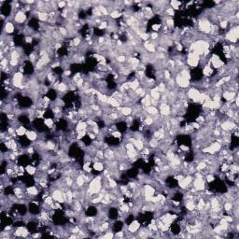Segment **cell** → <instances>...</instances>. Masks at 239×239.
Returning a JSON list of instances; mask_svg holds the SVG:
<instances>
[{
  "mask_svg": "<svg viewBox=\"0 0 239 239\" xmlns=\"http://www.w3.org/2000/svg\"><path fill=\"white\" fill-rule=\"evenodd\" d=\"M23 81H25V76L22 72L17 71L12 75L11 82L12 86H14L15 88H23Z\"/></svg>",
  "mask_w": 239,
  "mask_h": 239,
  "instance_id": "obj_1",
  "label": "cell"
},
{
  "mask_svg": "<svg viewBox=\"0 0 239 239\" xmlns=\"http://www.w3.org/2000/svg\"><path fill=\"white\" fill-rule=\"evenodd\" d=\"M199 62H200V56L198 54H196L195 53H193V51L189 53L188 56H187V60H186V63L189 67H196L197 65H199Z\"/></svg>",
  "mask_w": 239,
  "mask_h": 239,
  "instance_id": "obj_2",
  "label": "cell"
},
{
  "mask_svg": "<svg viewBox=\"0 0 239 239\" xmlns=\"http://www.w3.org/2000/svg\"><path fill=\"white\" fill-rule=\"evenodd\" d=\"M238 37H239V31H238V26L236 25L232 27L231 30H229V32L226 33V35H225V39H227L232 43H235L238 39Z\"/></svg>",
  "mask_w": 239,
  "mask_h": 239,
  "instance_id": "obj_3",
  "label": "cell"
},
{
  "mask_svg": "<svg viewBox=\"0 0 239 239\" xmlns=\"http://www.w3.org/2000/svg\"><path fill=\"white\" fill-rule=\"evenodd\" d=\"M211 23L206 18H203L202 20H199L198 22V28L202 33L204 34H209L210 28H211Z\"/></svg>",
  "mask_w": 239,
  "mask_h": 239,
  "instance_id": "obj_4",
  "label": "cell"
},
{
  "mask_svg": "<svg viewBox=\"0 0 239 239\" xmlns=\"http://www.w3.org/2000/svg\"><path fill=\"white\" fill-rule=\"evenodd\" d=\"M186 95L190 99V100H192L193 102H195V103H199L200 101V96H201V93L199 92V90L197 89V88H190L188 90V92L186 93Z\"/></svg>",
  "mask_w": 239,
  "mask_h": 239,
  "instance_id": "obj_5",
  "label": "cell"
},
{
  "mask_svg": "<svg viewBox=\"0 0 239 239\" xmlns=\"http://www.w3.org/2000/svg\"><path fill=\"white\" fill-rule=\"evenodd\" d=\"M192 187L196 192H203L206 190V180L202 178H194L192 180Z\"/></svg>",
  "mask_w": 239,
  "mask_h": 239,
  "instance_id": "obj_6",
  "label": "cell"
},
{
  "mask_svg": "<svg viewBox=\"0 0 239 239\" xmlns=\"http://www.w3.org/2000/svg\"><path fill=\"white\" fill-rule=\"evenodd\" d=\"M155 192H156V190H155L153 187L151 185H146L144 187V190H143V193H144V199H145V202H150V199L152 196L155 195Z\"/></svg>",
  "mask_w": 239,
  "mask_h": 239,
  "instance_id": "obj_7",
  "label": "cell"
},
{
  "mask_svg": "<svg viewBox=\"0 0 239 239\" xmlns=\"http://www.w3.org/2000/svg\"><path fill=\"white\" fill-rule=\"evenodd\" d=\"M27 19V16H26V13L25 11H23L22 9L18 10L15 15L13 16V20H14V22L16 25H23V23L25 22Z\"/></svg>",
  "mask_w": 239,
  "mask_h": 239,
  "instance_id": "obj_8",
  "label": "cell"
},
{
  "mask_svg": "<svg viewBox=\"0 0 239 239\" xmlns=\"http://www.w3.org/2000/svg\"><path fill=\"white\" fill-rule=\"evenodd\" d=\"M175 81H176V84L178 85V87H180L181 89H185V88L189 87V86L190 85V82L189 79L183 78L182 76H180L179 74L176 75Z\"/></svg>",
  "mask_w": 239,
  "mask_h": 239,
  "instance_id": "obj_9",
  "label": "cell"
},
{
  "mask_svg": "<svg viewBox=\"0 0 239 239\" xmlns=\"http://www.w3.org/2000/svg\"><path fill=\"white\" fill-rule=\"evenodd\" d=\"M15 30V26H14V23L12 22H10V21H7L6 23H4V25H3V28H2V33H5V34H12L14 32Z\"/></svg>",
  "mask_w": 239,
  "mask_h": 239,
  "instance_id": "obj_10",
  "label": "cell"
},
{
  "mask_svg": "<svg viewBox=\"0 0 239 239\" xmlns=\"http://www.w3.org/2000/svg\"><path fill=\"white\" fill-rule=\"evenodd\" d=\"M209 63H211V65H212V67L214 68H216V69H220L223 67V62L220 60V57L218 56V55H213L212 57L210 58V60H209Z\"/></svg>",
  "mask_w": 239,
  "mask_h": 239,
  "instance_id": "obj_11",
  "label": "cell"
},
{
  "mask_svg": "<svg viewBox=\"0 0 239 239\" xmlns=\"http://www.w3.org/2000/svg\"><path fill=\"white\" fill-rule=\"evenodd\" d=\"M161 116L162 117H167L171 114V107L168 104L165 103H160V110Z\"/></svg>",
  "mask_w": 239,
  "mask_h": 239,
  "instance_id": "obj_12",
  "label": "cell"
},
{
  "mask_svg": "<svg viewBox=\"0 0 239 239\" xmlns=\"http://www.w3.org/2000/svg\"><path fill=\"white\" fill-rule=\"evenodd\" d=\"M140 228V222L136 220H133L132 221L130 222V224L128 225L127 227V231L129 232L131 234H134L136 233V232L139 230Z\"/></svg>",
  "mask_w": 239,
  "mask_h": 239,
  "instance_id": "obj_13",
  "label": "cell"
},
{
  "mask_svg": "<svg viewBox=\"0 0 239 239\" xmlns=\"http://www.w3.org/2000/svg\"><path fill=\"white\" fill-rule=\"evenodd\" d=\"M117 110L119 111L123 117H128V116H131L133 113V109L130 107H117Z\"/></svg>",
  "mask_w": 239,
  "mask_h": 239,
  "instance_id": "obj_14",
  "label": "cell"
},
{
  "mask_svg": "<svg viewBox=\"0 0 239 239\" xmlns=\"http://www.w3.org/2000/svg\"><path fill=\"white\" fill-rule=\"evenodd\" d=\"M222 97L226 100L227 102H233L236 97V93L231 91H223Z\"/></svg>",
  "mask_w": 239,
  "mask_h": 239,
  "instance_id": "obj_15",
  "label": "cell"
},
{
  "mask_svg": "<svg viewBox=\"0 0 239 239\" xmlns=\"http://www.w3.org/2000/svg\"><path fill=\"white\" fill-rule=\"evenodd\" d=\"M25 192H26V194L27 195H30V197H36L39 195V190L36 186H29L27 187L25 189Z\"/></svg>",
  "mask_w": 239,
  "mask_h": 239,
  "instance_id": "obj_16",
  "label": "cell"
},
{
  "mask_svg": "<svg viewBox=\"0 0 239 239\" xmlns=\"http://www.w3.org/2000/svg\"><path fill=\"white\" fill-rule=\"evenodd\" d=\"M25 137L28 139L29 141H37V137H39V134H37L36 131L34 130H28L25 134Z\"/></svg>",
  "mask_w": 239,
  "mask_h": 239,
  "instance_id": "obj_17",
  "label": "cell"
},
{
  "mask_svg": "<svg viewBox=\"0 0 239 239\" xmlns=\"http://www.w3.org/2000/svg\"><path fill=\"white\" fill-rule=\"evenodd\" d=\"M184 206H185V208L190 211V212H192V211L193 210H195V206H196V203L194 202V200H187L185 204H184Z\"/></svg>",
  "mask_w": 239,
  "mask_h": 239,
  "instance_id": "obj_18",
  "label": "cell"
},
{
  "mask_svg": "<svg viewBox=\"0 0 239 239\" xmlns=\"http://www.w3.org/2000/svg\"><path fill=\"white\" fill-rule=\"evenodd\" d=\"M144 48L146 49V51H148V53H155V51H156V47H155V45L150 42V41H146L144 44Z\"/></svg>",
  "mask_w": 239,
  "mask_h": 239,
  "instance_id": "obj_19",
  "label": "cell"
},
{
  "mask_svg": "<svg viewBox=\"0 0 239 239\" xmlns=\"http://www.w3.org/2000/svg\"><path fill=\"white\" fill-rule=\"evenodd\" d=\"M133 144H134V148H136V150H138V151H141L144 148V146H145L144 140H142V139H134V138Z\"/></svg>",
  "mask_w": 239,
  "mask_h": 239,
  "instance_id": "obj_20",
  "label": "cell"
},
{
  "mask_svg": "<svg viewBox=\"0 0 239 239\" xmlns=\"http://www.w3.org/2000/svg\"><path fill=\"white\" fill-rule=\"evenodd\" d=\"M146 112L148 113V115H150V116H155V115H157V114H159V109L154 106H150V107H146Z\"/></svg>",
  "mask_w": 239,
  "mask_h": 239,
  "instance_id": "obj_21",
  "label": "cell"
},
{
  "mask_svg": "<svg viewBox=\"0 0 239 239\" xmlns=\"http://www.w3.org/2000/svg\"><path fill=\"white\" fill-rule=\"evenodd\" d=\"M25 172L28 175H30V176H35L37 173V167H36V166L32 165V164H27L25 166Z\"/></svg>",
  "mask_w": 239,
  "mask_h": 239,
  "instance_id": "obj_22",
  "label": "cell"
},
{
  "mask_svg": "<svg viewBox=\"0 0 239 239\" xmlns=\"http://www.w3.org/2000/svg\"><path fill=\"white\" fill-rule=\"evenodd\" d=\"M37 18L40 21V22H48V20H49V13L47 12H43V11H37Z\"/></svg>",
  "mask_w": 239,
  "mask_h": 239,
  "instance_id": "obj_23",
  "label": "cell"
},
{
  "mask_svg": "<svg viewBox=\"0 0 239 239\" xmlns=\"http://www.w3.org/2000/svg\"><path fill=\"white\" fill-rule=\"evenodd\" d=\"M203 74L205 75L206 77H209V76H211L213 74V69H212V67H210L209 62L207 63V65H205V67L203 68Z\"/></svg>",
  "mask_w": 239,
  "mask_h": 239,
  "instance_id": "obj_24",
  "label": "cell"
},
{
  "mask_svg": "<svg viewBox=\"0 0 239 239\" xmlns=\"http://www.w3.org/2000/svg\"><path fill=\"white\" fill-rule=\"evenodd\" d=\"M150 97L151 99H154V100H157V101H160V99H161V93H159L158 91L155 88L153 89H151L150 91Z\"/></svg>",
  "mask_w": 239,
  "mask_h": 239,
  "instance_id": "obj_25",
  "label": "cell"
},
{
  "mask_svg": "<svg viewBox=\"0 0 239 239\" xmlns=\"http://www.w3.org/2000/svg\"><path fill=\"white\" fill-rule=\"evenodd\" d=\"M27 131H28V130L26 129V127H25L23 125H20V126L16 129V134H17L18 136H20V137L25 136V134H26Z\"/></svg>",
  "mask_w": 239,
  "mask_h": 239,
  "instance_id": "obj_26",
  "label": "cell"
},
{
  "mask_svg": "<svg viewBox=\"0 0 239 239\" xmlns=\"http://www.w3.org/2000/svg\"><path fill=\"white\" fill-rule=\"evenodd\" d=\"M88 128V124L86 122H82V120H79L78 122V124L76 125L75 130L79 132V131H82V130H87Z\"/></svg>",
  "mask_w": 239,
  "mask_h": 239,
  "instance_id": "obj_27",
  "label": "cell"
},
{
  "mask_svg": "<svg viewBox=\"0 0 239 239\" xmlns=\"http://www.w3.org/2000/svg\"><path fill=\"white\" fill-rule=\"evenodd\" d=\"M56 148H57V145H56L55 142L51 141V140H49V141L46 142V148H47L48 151H54V150H56Z\"/></svg>",
  "mask_w": 239,
  "mask_h": 239,
  "instance_id": "obj_28",
  "label": "cell"
},
{
  "mask_svg": "<svg viewBox=\"0 0 239 239\" xmlns=\"http://www.w3.org/2000/svg\"><path fill=\"white\" fill-rule=\"evenodd\" d=\"M93 170L97 171V172H101L104 170V167H105V164H103L102 162H95L93 164Z\"/></svg>",
  "mask_w": 239,
  "mask_h": 239,
  "instance_id": "obj_29",
  "label": "cell"
},
{
  "mask_svg": "<svg viewBox=\"0 0 239 239\" xmlns=\"http://www.w3.org/2000/svg\"><path fill=\"white\" fill-rule=\"evenodd\" d=\"M209 146L214 150L215 153H216V152H219L221 150V148H222V145H221L220 143H219V142H217V141L212 142V143H211Z\"/></svg>",
  "mask_w": 239,
  "mask_h": 239,
  "instance_id": "obj_30",
  "label": "cell"
},
{
  "mask_svg": "<svg viewBox=\"0 0 239 239\" xmlns=\"http://www.w3.org/2000/svg\"><path fill=\"white\" fill-rule=\"evenodd\" d=\"M56 90L59 93H67V91L68 90V86H67V84L65 82H60Z\"/></svg>",
  "mask_w": 239,
  "mask_h": 239,
  "instance_id": "obj_31",
  "label": "cell"
},
{
  "mask_svg": "<svg viewBox=\"0 0 239 239\" xmlns=\"http://www.w3.org/2000/svg\"><path fill=\"white\" fill-rule=\"evenodd\" d=\"M43 123L44 125H46L48 128H53V126L54 125V120L53 118H45L44 120H43Z\"/></svg>",
  "mask_w": 239,
  "mask_h": 239,
  "instance_id": "obj_32",
  "label": "cell"
},
{
  "mask_svg": "<svg viewBox=\"0 0 239 239\" xmlns=\"http://www.w3.org/2000/svg\"><path fill=\"white\" fill-rule=\"evenodd\" d=\"M223 208L226 212H231V211H233V208H234L233 202H231V201H227V202H225L224 205H223Z\"/></svg>",
  "mask_w": 239,
  "mask_h": 239,
  "instance_id": "obj_33",
  "label": "cell"
},
{
  "mask_svg": "<svg viewBox=\"0 0 239 239\" xmlns=\"http://www.w3.org/2000/svg\"><path fill=\"white\" fill-rule=\"evenodd\" d=\"M169 4L171 5V8L174 10H178V9H179V7H180V5L182 4V3L179 2V1H175V0H172L171 2H169Z\"/></svg>",
  "mask_w": 239,
  "mask_h": 239,
  "instance_id": "obj_34",
  "label": "cell"
},
{
  "mask_svg": "<svg viewBox=\"0 0 239 239\" xmlns=\"http://www.w3.org/2000/svg\"><path fill=\"white\" fill-rule=\"evenodd\" d=\"M120 16H122V13H120L119 10H112V11H110V13H109V17L111 19H118V18H120Z\"/></svg>",
  "mask_w": 239,
  "mask_h": 239,
  "instance_id": "obj_35",
  "label": "cell"
},
{
  "mask_svg": "<svg viewBox=\"0 0 239 239\" xmlns=\"http://www.w3.org/2000/svg\"><path fill=\"white\" fill-rule=\"evenodd\" d=\"M119 210H120V211H122V212H123V213L128 214V213L130 212V206H129V205H127V204H124V203H123V204H122V205H120Z\"/></svg>",
  "mask_w": 239,
  "mask_h": 239,
  "instance_id": "obj_36",
  "label": "cell"
},
{
  "mask_svg": "<svg viewBox=\"0 0 239 239\" xmlns=\"http://www.w3.org/2000/svg\"><path fill=\"white\" fill-rule=\"evenodd\" d=\"M86 136H87V130L79 131V132H77V136H76V138L79 140V139H82V138H84Z\"/></svg>",
  "mask_w": 239,
  "mask_h": 239,
  "instance_id": "obj_37",
  "label": "cell"
},
{
  "mask_svg": "<svg viewBox=\"0 0 239 239\" xmlns=\"http://www.w3.org/2000/svg\"><path fill=\"white\" fill-rule=\"evenodd\" d=\"M116 60H117V63L123 64V63H125L126 62V56L125 55H123V54H120L116 57Z\"/></svg>",
  "mask_w": 239,
  "mask_h": 239,
  "instance_id": "obj_38",
  "label": "cell"
},
{
  "mask_svg": "<svg viewBox=\"0 0 239 239\" xmlns=\"http://www.w3.org/2000/svg\"><path fill=\"white\" fill-rule=\"evenodd\" d=\"M111 136L114 138H117V139H120V138L122 137V134L120 132V131H114V132L111 133Z\"/></svg>",
  "mask_w": 239,
  "mask_h": 239,
  "instance_id": "obj_39",
  "label": "cell"
},
{
  "mask_svg": "<svg viewBox=\"0 0 239 239\" xmlns=\"http://www.w3.org/2000/svg\"><path fill=\"white\" fill-rule=\"evenodd\" d=\"M164 12H165L166 14H167L169 17H172V16L175 15V10L171 8V7H168V8L164 10Z\"/></svg>",
  "mask_w": 239,
  "mask_h": 239,
  "instance_id": "obj_40",
  "label": "cell"
},
{
  "mask_svg": "<svg viewBox=\"0 0 239 239\" xmlns=\"http://www.w3.org/2000/svg\"><path fill=\"white\" fill-rule=\"evenodd\" d=\"M72 41H73V47H79L81 43V39H79V37H76Z\"/></svg>",
  "mask_w": 239,
  "mask_h": 239,
  "instance_id": "obj_41",
  "label": "cell"
},
{
  "mask_svg": "<svg viewBox=\"0 0 239 239\" xmlns=\"http://www.w3.org/2000/svg\"><path fill=\"white\" fill-rule=\"evenodd\" d=\"M220 28L221 29H226L228 25H229V21L228 20H222V21H220Z\"/></svg>",
  "mask_w": 239,
  "mask_h": 239,
  "instance_id": "obj_42",
  "label": "cell"
},
{
  "mask_svg": "<svg viewBox=\"0 0 239 239\" xmlns=\"http://www.w3.org/2000/svg\"><path fill=\"white\" fill-rule=\"evenodd\" d=\"M206 182L208 183H212L215 181V176L212 174H207L206 176Z\"/></svg>",
  "mask_w": 239,
  "mask_h": 239,
  "instance_id": "obj_43",
  "label": "cell"
},
{
  "mask_svg": "<svg viewBox=\"0 0 239 239\" xmlns=\"http://www.w3.org/2000/svg\"><path fill=\"white\" fill-rule=\"evenodd\" d=\"M205 122H206V117H205V116L200 115L199 117H197V118H196V122H198L199 124H201V123H204Z\"/></svg>",
  "mask_w": 239,
  "mask_h": 239,
  "instance_id": "obj_44",
  "label": "cell"
},
{
  "mask_svg": "<svg viewBox=\"0 0 239 239\" xmlns=\"http://www.w3.org/2000/svg\"><path fill=\"white\" fill-rule=\"evenodd\" d=\"M220 170H221V172H227L229 170V164H226V162H224V164H222L220 166Z\"/></svg>",
  "mask_w": 239,
  "mask_h": 239,
  "instance_id": "obj_45",
  "label": "cell"
},
{
  "mask_svg": "<svg viewBox=\"0 0 239 239\" xmlns=\"http://www.w3.org/2000/svg\"><path fill=\"white\" fill-rule=\"evenodd\" d=\"M103 238H106V239H109V238H113L114 237V234H113V232H107V233L105 234L102 236Z\"/></svg>",
  "mask_w": 239,
  "mask_h": 239,
  "instance_id": "obj_46",
  "label": "cell"
},
{
  "mask_svg": "<svg viewBox=\"0 0 239 239\" xmlns=\"http://www.w3.org/2000/svg\"><path fill=\"white\" fill-rule=\"evenodd\" d=\"M161 27H162V25H160V23H158V25H157V23H155V25H152L151 28H152V30L154 31V32H156V33H157L158 31L161 29Z\"/></svg>",
  "mask_w": 239,
  "mask_h": 239,
  "instance_id": "obj_47",
  "label": "cell"
},
{
  "mask_svg": "<svg viewBox=\"0 0 239 239\" xmlns=\"http://www.w3.org/2000/svg\"><path fill=\"white\" fill-rule=\"evenodd\" d=\"M33 37L32 36H26L25 37V43L27 44H30V43H32L33 42Z\"/></svg>",
  "mask_w": 239,
  "mask_h": 239,
  "instance_id": "obj_48",
  "label": "cell"
},
{
  "mask_svg": "<svg viewBox=\"0 0 239 239\" xmlns=\"http://www.w3.org/2000/svg\"><path fill=\"white\" fill-rule=\"evenodd\" d=\"M150 39H151L152 40H156V39H159V35H158V33L154 32V33L150 34Z\"/></svg>",
  "mask_w": 239,
  "mask_h": 239,
  "instance_id": "obj_49",
  "label": "cell"
},
{
  "mask_svg": "<svg viewBox=\"0 0 239 239\" xmlns=\"http://www.w3.org/2000/svg\"><path fill=\"white\" fill-rule=\"evenodd\" d=\"M57 6L59 9H63L65 8V6H67V2L65 1H60V2H57Z\"/></svg>",
  "mask_w": 239,
  "mask_h": 239,
  "instance_id": "obj_50",
  "label": "cell"
},
{
  "mask_svg": "<svg viewBox=\"0 0 239 239\" xmlns=\"http://www.w3.org/2000/svg\"><path fill=\"white\" fill-rule=\"evenodd\" d=\"M180 150H182V151H184V152H188L189 150H190V148L188 147V146H185V145H180Z\"/></svg>",
  "mask_w": 239,
  "mask_h": 239,
  "instance_id": "obj_51",
  "label": "cell"
},
{
  "mask_svg": "<svg viewBox=\"0 0 239 239\" xmlns=\"http://www.w3.org/2000/svg\"><path fill=\"white\" fill-rule=\"evenodd\" d=\"M182 50H183V47H182L181 44H178V45H176V51H181Z\"/></svg>",
  "mask_w": 239,
  "mask_h": 239,
  "instance_id": "obj_52",
  "label": "cell"
}]
</instances>
